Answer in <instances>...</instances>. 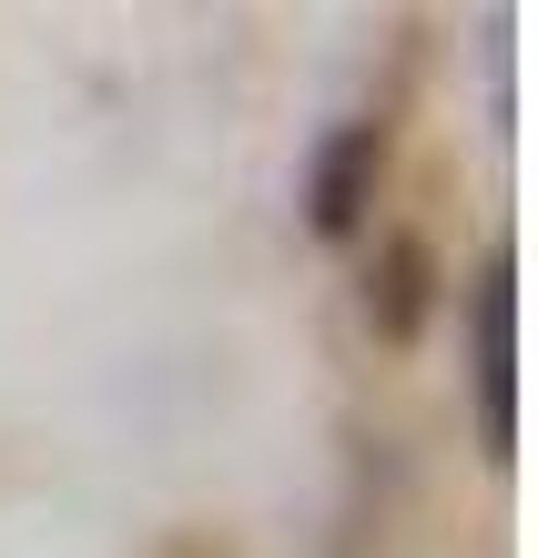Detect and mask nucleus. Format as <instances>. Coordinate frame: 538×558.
<instances>
[{"mask_svg": "<svg viewBox=\"0 0 538 558\" xmlns=\"http://www.w3.org/2000/svg\"><path fill=\"white\" fill-rule=\"evenodd\" d=\"M467 355H478V437L488 457L518 447V265L509 244H488L478 284H467Z\"/></svg>", "mask_w": 538, "mask_h": 558, "instance_id": "obj_1", "label": "nucleus"}, {"mask_svg": "<svg viewBox=\"0 0 538 558\" xmlns=\"http://www.w3.org/2000/svg\"><path fill=\"white\" fill-rule=\"evenodd\" d=\"M376 183H386V122H335L306 162V223L325 244H346L376 204Z\"/></svg>", "mask_w": 538, "mask_h": 558, "instance_id": "obj_2", "label": "nucleus"}, {"mask_svg": "<svg viewBox=\"0 0 538 558\" xmlns=\"http://www.w3.org/2000/svg\"><path fill=\"white\" fill-rule=\"evenodd\" d=\"M366 315H376V336H386V345H407V336H417V315H427V244H407V234L386 244V265L366 275Z\"/></svg>", "mask_w": 538, "mask_h": 558, "instance_id": "obj_3", "label": "nucleus"}]
</instances>
